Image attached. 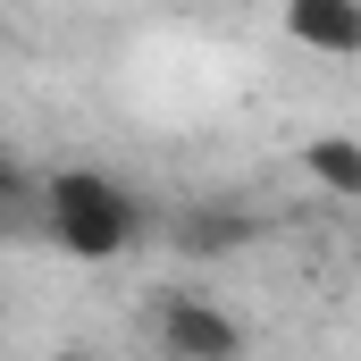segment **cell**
Wrapping results in <instances>:
<instances>
[{
    "label": "cell",
    "instance_id": "6da1fadb",
    "mask_svg": "<svg viewBox=\"0 0 361 361\" xmlns=\"http://www.w3.org/2000/svg\"><path fill=\"white\" fill-rule=\"evenodd\" d=\"M34 210H42V235L68 261H118L143 235V202L109 169H59V177H42V202Z\"/></svg>",
    "mask_w": 361,
    "mask_h": 361
},
{
    "label": "cell",
    "instance_id": "7a4b0ae2",
    "mask_svg": "<svg viewBox=\"0 0 361 361\" xmlns=\"http://www.w3.org/2000/svg\"><path fill=\"white\" fill-rule=\"evenodd\" d=\"M152 345L160 361H244V319L227 311V302H210V294H160L152 302Z\"/></svg>",
    "mask_w": 361,
    "mask_h": 361
},
{
    "label": "cell",
    "instance_id": "277c9868",
    "mask_svg": "<svg viewBox=\"0 0 361 361\" xmlns=\"http://www.w3.org/2000/svg\"><path fill=\"white\" fill-rule=\"evenodd\" d=\"M252 235H261V219H252V210H227V202H202V210H185V219H177V244H185V252H202V261L244 252Z\"/></svg>",
    "mask_w": 361,
    "mask_h": 361
},
{
    "label": "cell",
    "instance_id": "3957f363",
    "mask_svg": "<svg viewBox=\"0 0 361 361\" xmlns=\"http://www.w3.org/2000/svg\"><path fill=\"white\" fill-rule=\"evenodd\" d=\"M286 42L319 51V59H361V0H277Z\"/></svg>",
    "mask_w": 361,
    "mask_h": 361
},
{
    "label": "cell",
    "instance_id": "5b68a950",
    "mask_svg": "<svg viewBox=\"0 0 361 361\" xmlns=\"http://www.w3.org/2000/svg\"><path fill=\"white\" fill-rule=\"evenodd\" d=\"M302 177L336 202H361V135H311L302 143Z\"/></svg>",
    "mask_w": 361,
    "mask_h": 361
},
{
    "label": "cell",
    "instance_id": "8992f818",
    "mask_svg": "<svg viewBox=\"0 0 361 361\" xmlns=\"http://www.w3.org/2000/svg\"><path fill=\"white\" fill-rule=\"evenodd\" d=\"M34 202H42V185L25 177V160H8V152H0V235H8V227L34 210Z\"/></svg>",
    "mask_w": 361,
    "mask_h": 361
},
{
    "label": "cell",
    "instance_id": "52a82bcc",
    "mask_svg": "<svg viewBox=\"0 0 361 361\" xmlns=\"http://www.w3.org/2000/svg\"><path fill=\"white\" fill-rule=\"evenodd\" d=\"M51 361H101V353H51Z\"/></svg>",
    "mask_w": 361,
    "mask_h": 361
}]
</instances>
